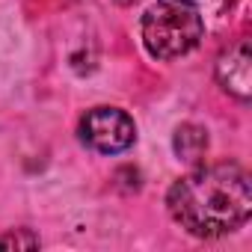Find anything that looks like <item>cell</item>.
<instances>
[{
  "mask_svg": "<svg viewBox=\"0 0 252 252\" xmlns=\"http://www.w3.org/2000/svg\"><path fill=\"white\" fill-rule=\"evenodd\" d=\"M80 140L101 152V155H119L131 149L137 140V125L134 119L119 110V107H95L80 119Z\"/></svg>",
  "mask_w": 252,
  "mask_h": 252,
  "instance_id": "obj_3",
  "label": "cell"
},
{
  "mask_svg": "<svg viewBox=\"0 0 252 252\" xmlns=\"http://www.w3.org/2000/svg\"><path fill=\"white\" fill-rule=\"evenodd\" d=\"M172 149H175L178 160L193 163V166L202 163V158L208 152V134H205V128H199V125H193V122L181 125V128L175 131V137H172Z\"/></svg>",
  "mask_w": 252,
  "mask_h": 252,
  "instance_id": "obj_5",
  "label": "cell"
},
{
  "mask_svg": "<svg viewBox=\"0 0 252 252\" xmlns=\"http://www.w3.org/2000/svg\"><path fill=\"white\" fill-rule=\"evenodd\" d=\"M217 6H220V9H228V6H231V0H217Z\"/></svg>",
  "mask_w": 252,
  "mask_h": 252,
  "instance_id": "obj_7",
  "label": "cell"
},
{
  "mask_svg": "<svg viewBox=\"0 0 252 252\" xmlns=\"http://www.w3.org/2000/svg\"><path fill=\"white\" fill-rule=\"evenodd\" d=\"M116 3H119V6H134L137 0H116Z\"/></svg>",
  "mask_w": 252,
  "mask_h": 252,
  "instance_id": "obj_8",
  "label": "cell"
},
{
  "mask_svg": "<svg viewBox=\"0 0 252 252\" xmlns=\"http://www.w3.org/2000/svg\"><path fill=\"white\" fill-rule=\"evenodd\" d=\"M0 249H39V234L33 228H12L0 234Z\"/></svg>",
  "mask_w": 252,
  "mask_h": 252,
  "instance_id": "obj_6",
  "label": "cell"
},
{
  "mask_svg": "<svg viewBox=\"0 0 252 252\" xmlns=\"http://www.w3.org/2000/svg\"><path fill=\"white\" fill-rule=\"evenodd\" d=\"M169 217L193 237L214 240L237 231L252 214V181L237 163L196 166L166 193Z\"/></svg>",
  "mask_w": 252,
  "mask_h": 252,
  "instance_id": "obj_1",
  "label": "cell"
},
{
  "mask_svg": "<svg viewBox=\"0 0 252 252\" xmlns=\"http://www.w3.org/2000/svg\"><path fill=\"white\" fill-rule=\"evenodd\" d=\"M140 33L146 51L166 63L190 54L202 42L205 21L193 0H155L143 15Z\"/></svg>",
  "mask_w": 252,
  "mask_h": 252,
  "instance_id": "obj_2",
  "label": "cell"
},
{
  "mask_svg": "<svg viewBox=\"0 0 252 252\" xmlns=\"http://www.w3.org/2000/svg\"><path fill=\"white\" fill-rule=\"evenodd\" d=\"M217 83L237 101L252 98V51L249 42L240 39L228 51L220 54L217 60Z\"/></svg>",
  "mask_w": 252,
  "mask_h": 252,
  "instance_id": "obj_4",
  "label": "cell"
}]
</instances>
